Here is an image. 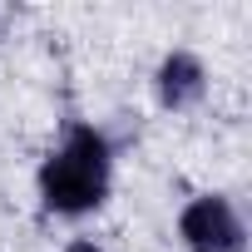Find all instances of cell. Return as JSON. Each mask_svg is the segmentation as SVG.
<instances>
[{
	"label": "cell",
	"mask_w": 252,
	"mask_h": 252,
	"mask_svg": "<svg viewBox=\"0 0 252 252\" xmlns=\"http://www.w3.org/2000/svg\"><path fill=\"white\" fill-rule=\"evenodd\" d=\"M178 237L188 242V252H242L247 247L242 218H237V208L222 193L193 198L183 208V218H178Z\"/></svg>",
	"instance_id": "2"
},
{
	"label": "cell",
	"mask_w": 252,
	"mask_h": 252,
	"mask_svg": "<svg viewBox=\"0 0 252 252\" xmlns=\"http://www.w3.org/2000/svg\"><path fill=\"white\" fill-rule=\"evenodd\" d=\"M64 252H99V247H94V242H69Z\"/></svg>",
	"instance_id": "4"
},
{
	"label": "cell",
	"mask_w": 252,
	"mask_h": 252,
	"mask_svg": "<svg viewBox=\"0 0 252 252\" xmlns=\"http://www.w3.org/2000/svg\"><path fill=\"white\" fill-rule=\"evenodd\" d=\"M203 89H208V74H203L198 55L173 50L158 64V99H163V109H193L203 99Z\"/></svg>",
	"instance_id": "3"
},
{
	"label": "cell",
	"mask_w": 252,
	"mask_h": 252,
	"mask_svg": "<svg viewBox=\"0 0 252 252\" xmlns=\"http://www.w3.org/2000/svg\"><path fill=\"white\" fill-rule=\"evenodd\" d=\"M109 173H114V158H109L104 134L79 124L40 168V203L60 218H79L109 198Z\"/></svg>",
	"instance_id": "1"
}]
</instances>
